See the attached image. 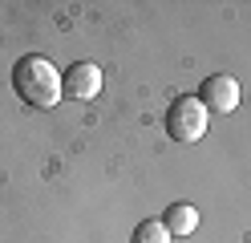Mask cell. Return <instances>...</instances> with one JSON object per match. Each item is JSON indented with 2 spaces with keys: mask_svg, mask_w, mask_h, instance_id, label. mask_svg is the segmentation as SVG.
I'll return each mask as SVG.
<instances>
[{
  "mask_svg": "<svg viewBox=\"0 0 251 243\" xmlns=\"http://www.w3.org/2000/svg\"><path fill=\"white\" fill-rule=\"evenodd\" d=\"M12 85H17V97L28 102L33 109H53V106H61V93H65V85H61V69L49 57H37V53H28V57L17 61Z\"/></svg>",
  "mask_w": 251,
  "mask_h": 243,
  "instance_id": "1",
  "label": "cell"
},
{
  "mask_svg": "<svg viewBox=\"0 0 251 243\" xmlns=\"http://www.w3.org/2000/svg\"><path fill=\"white\" fill-rule=\"evenodd\" d=\"M207 122H211V109L202 106L199 97H178V102L166 109V134L175 142H199L207 134Z\"/></svg>",
  "mask_w": 251,
  "mask_h": 243,
  "instance_id": "2",
  "label": "cell"
},
{
  "mask_svg": "<svg viewBox=\"0 0 251 243\" xmlns=\"http://www.w3.org/2000/svg\"><path fill=\"white\" fill-rule=\"evenodd\" d=\"M61 85H65V93L77 97V102H93V97L101 93V69L93 61H77V65H69V69L61 73Z\"/></svg>",
  "mask_w": 251,
  "mask_h": 243,
  "instance_id": "3",
  "label": "cell"
},
{
  "mask_svg": "<svg viewBox=\"0 0 251 243\" xmlns=\"http://www.w3.org/2000/svg\"><path fill=\"white\" fill-rule=\"evenodd\" d=\"M199 102L207 106V109H219V113L239 109V81H235L231 73H211L207 81H202Z\"/></svg>",
  "mask_w": 251,
  "mask_h": 243,
  "instance_id": "4",
  "label": "cell"
},
{
  "mask_svg": "<svg viewBox=\"0 0 251 243\" xmlns=\"http://www.w3.org/2000/svg\"><path fill=\"white\" fill-rule=\"evenodd\" d=\"M162 227H166L175 239H178V235H191L195 227H199V211H195L191 203H170L166 215H162Z\"/></svg>",
  "mask_w": 251,
  "mask_h": 243,
  "instance_id": "5",
  "label": "cell"
},
{
  "mask_svg": "<svg viewBox=\"0 0 251 243\" xmlns=\"http://www.w3.org/2000/svg\"><path fill=\"white\" fill-rule=\"evenodd\" d=\"M130 243H175V235L162 227V219H146V223H138V227H134Z\"/></svg>",
  "mask_w": 251,
  "mask_h": 243,
  "instance_id": "6",
  "label": "cell"
}]
</instances>
